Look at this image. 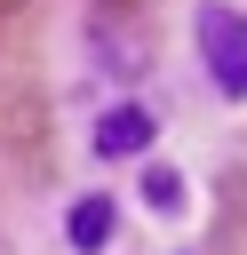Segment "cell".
<instances>
[{
	"label": "cell",
	"instance_id": "3957f363",
	"mask_svg": "<svg viewBox=\"0 0 247 255\" xmlns=\"http://www.w3.org/2000/svg\"><path fill=\"white\" fill-rule=\"evenodd\" d=\"M64 231H72V247H104L112 239V199H72V215H64Z\"/></svg>",
	"mask_w": 247,
	"mask_h": 255
},
{
	"label": "cell",
	"instance_id": "7a4b0ae2",
	"mask_svg": "<svg viewBox=\"0 0 247 255\" xmlns=\"http://www.w3.org/2000/svg\"><path fill=\"white\" fill-rule=\"evenodd\" d=\"M151 128H159V120H151L143 104H112V112L96 120V151H104V159H135V151L151 143Z\"/></svg>",
	"mask_w": 247,
	"mask_h": 255
},
{
	"label": "cell",
	"instance_id": "277c9868",
	"mask_svg": "<svg viewBox=\"0 0 247 255\" xmlns=\"http://www.w3.org/2000/svg\"><path fill=\"white\" fill-rule=\"evenodd\" d=\"M143 199H151L159 215H175V207H183V175H175V167H151V175H143Z\"/></svg>",
	"mask_w": 247,
	"mask_h": 255
},
{
	"label": "cell",
	"instance_id": "6da1fadb",
	"mask_svg": "<svg viewBox=\"0 0 247 255\" xmlns=\"http://www.w3.org/2000/svg\"><path fill=\"white\" fill-rule=\"evenodd\" d=\"M199 56H207V80L223 96H247V16L239 8H223V0L199 8Z\"/></svg>",
	"mask_w": 247,
	"mask_h": 255
}]
</instances>
